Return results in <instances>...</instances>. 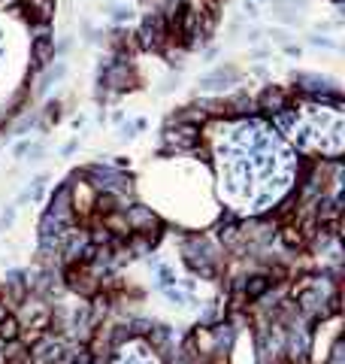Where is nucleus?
<instances>
[{"label":"nucleus","instance_id":"1","mask_svg":"<svg viewBox=\"0 0 345 364\" xmlns=\"http://www.w3.org/2000/svg\"><path fill=\"white\" fill-rule=\"evenodd\" d=\"M127 219V228L130 234H146V231H151V225H161L158 212L151 207H143V204H134V207H125L121 210Z\"/></svg>","mask_w":345,"mask_h":364},{"label":"nucleus","instance_id":"2","mask_svg":"<svg viewBox=\"0 0 345 364\" xmlns=\"http://www.w3.org/2000/svg\"><path fill=\"white\" fill-rule=\"evenodd\" d=\"M52 61H55V37L39 30L34 37V43H30V64H34V70L39 73V70H46Z\"/></svg>","mask_w":345,"mask_h":364},{"label":"nucleus","instance_id":"3","mask_svg":"<svg viewBox=\"0 0 345 364\" xmlns=\"http://www.w3.org/2000/svg\"><path fill=\"white\" fill-rule=\"evenodd\" d=\"M15 13H25L30 25H49L55 18V0H25Z\"/></svg>","mask_w":345,"mask_h":364},{"label":"nucleus","instance_id":"4","mask_svg":"<svg viewBox=\"0 0 345 364\" xmlns=\"http://www.w3.org/2000/svg\"><path fill=\"white\" fill-rule=\"evenodd\" d=\"M239 79V70L233 67V64H221V67H215L209 76H203L200 79V91H218V88H225L227 83H237Z\"/></svg>","mask_w":345,"mask_h":364},{"label":"nucleus","instance_id":"5","mask_svg":"<svg viewBox=\"0 0 345 364\" xmlns=\"http://www.w3.org/2000/svg\"><path fill=\"white\" fill-rule=\"evenodd\" d=\"M258 107L276 116L279 109H285V107H288V95H285V91H282L279 85H267V88L261 91V97H258Z\"/></svg>","mask_w":345,"mask_h":364},{"label":"nucleus","instance_id":"6","mask_svg":"<svg viewBox=\"0 0 345 364\" xmlns=\"http://www.w3.org/2000/svg\"><path fill=\"white\" fill-rule=\"evenodd\" d=\"M270 286H272V279L267 273H255V277H249L246 286H242V301H261L270 291Z\"/></svg>","mask_w":345,"mask_h":364},{"label":"nucleus","instance_id":"7","mask_svg":"<svg viewBox=\"0 0 345 364\" xmlns=\"http://www.w3.org/2000/svg\"><path fill=\"white\" fill-rule=\"evenodd\" d=\"M0 340H4V343L22 340V322H18L15 313H6V316L0 319Z\"/></svg>","mask_w":345,"mask_h":364},{"label":"nucleus","instance_id":"8","mask_svg":"<svg viewBox=\"0 0 345 364\" xmlns=\"http://www.w3.org/2000/svg\"><path fill=\"white\" fill-rule=\"evenodd\" d=\"M94 207H97L100 216H109V212L125 210V207H121V198L115 195V191H100V195L94 198Z\"/></svg>","mask_w":345,"mask_h":364},{"label":"nucleus","instance_id":"9","mask_svg":"<svg viewBox=\"0 0 345 364\" xmlns=\"http://www.w3.org/2000/svg\"><path fill=\"white\" fill-rule=\"evenodd\" d=\"M67 364H94V352L82 343V346H76L73 352H67Z\"/></svg>","mask_w":345,"mask_h":364},{"label":"nucleus","instance_id":"10","mask_svg":"<svg viewBox=\"0 0 345 364\" xmlns=\"http://www.w3.org/2000/svg\"><path fill=\"white\" fill-rule=\"evenodd\" d=\"M64 73H67V64H55L52 70H46L43 79H39V91H46L49 85H55L58 79H64Z\"/></svg>","mask_w":345,"mask_h":364},{"label":"nucleus","instance_id":"11","mask_svg":"<svg viewBox=\"0 0 345 364\" xmlns=\"http://www.w3.org/2000/svg\"><path fill=\"white\" fill-rule=\"evenodd\" d=\"M282 240H285L288 249H300L303 246V231L294 228V225H285V228H282Z\"/></svg>","mask_w":345,"mask_h":364},{"label":"nucleus","instance_id":"12","mask_svg":"<svg viewBox=\"0 0 345 364\" xmlns=\"http://www.w3.org/2000/svg\"><path fill=\"white\" fill-rule=\"evenodd\" d=\"M151 328H155V325H151V322H146V319H134V322H130V325H127L130 337H134V334H137V337H143V334H149Z\"/></svg>","mask_w":345,"mask_h":364},{"label":"nucleus","instance_id":"13","mask_svg":"<svg viewBox=\"0 0 345 364\" xmlns=\"http://www.w3.org/2000/svg\"><path fill=\"white\" fill-rule=\"evenodd\" d=\"M139 128H143V121H127V125H121L118 140H134V137H137L134 131H139Z\"/></svg>","mask_w":345,"mask_h":364},{"label":"nucleus","instance_id":"14","mask_svg":"<svg viewBox=\"0 0 345 364\" xmlns=\"http://www.w3.org/2000/svg\"><path fill=\"white\" fill-rule=\"evenodd\" d=\"M15 222V207H4L0 210V228H9Z\"/></svg>","mask_w":345,"mask_h":364},{"label":"nucleus","instance_id":"15","mask_svg":"<svg viewBox=\"0 0 345 364\" xmlns=\"http://www.w3.org/2000/svg\"><path fill=\"white\" fill-rule=\"evenodd\" d=\"M113 18H115L118 25H121V22H130V18H134V9H130V6H115Z\"/></svg>","mask_w":345,"mask_h":364},{"label":"nucleus","instance_id":"16","mask_svg":"<svg viewBox=\"0 0 345 364\" xmlns=\"http://www.w3.org/2000/svg\"><path fill=\"white\" fill-rule=\"evenodd\" d=\"M164 295H167L172 303H176V307H185V301H188V295H185V291H172V289H164Z\"/></svg>","mask_w":345,"mask_h":364},{"label":"nucleus","instance_id":"17","mask_svg":"<svg viewBox=\"0 0 345 364\" xmlns=\"http://www.w3.org/2000/svg\"><path fill=\"white\" fill-rule=\"evenodd\" d=\"M239 6H242V13H246L249 18H258V16H261V9H258V4H255V0H242Z\"/></svg>","mask_w":345,"mask_h":364},{"label":"nucleus","instance_id":"18","mask_svg":"<svg viewBox=\"0 0 345 364\" xmlns=\"http://www.w3.org/2000/svg\"><path fill=\"white\" fill-rule=\"evenodd\" d=\"M172 282H176L172 270L170 267H161V289H172Z\"/></svg>","mask_w":345,"mask_h":364},{"label":"nucleus","instance_id":"19","mask_svg":"<svg viewBox=\"0 0 345 364\" xmlns=\"http://www.w3.org/2000/svg\"><path fill=\"white\" fill-rule=\"evenodd\" d=\"M172 88H179V73H176V76H170V79H164V85L158 88V95H170Z\"/></svg>","mask_w":345,"mask_h":364},{"label":"nucleus","instance_id":"20","mask_svg":"<svg viewBox=\"0 0 345 364\" xmlns=\"http://www.w3.org/2000/svg\"><path fill=\"white\" fill-rule=\"evenodd\" d=\"M270 37H272V43H288V37H291V34H288L285 28H272V30H270Z\"/></svg>","mask_w":345,"mask_h":364},{"label":"nucleus","instance_id":"21","mask_svg":"<svg viewBox=\"0 0 345 364\" xmlns=\"http://www.w3.org/2000/svg\"><path fill=\"white\" fill-rule=\"evenodd\" d=\"M309 43L318 46V49H337V43H333V40H327V37H309Z\"/></svg>","mask_w":345,"mask_h":364},{"label":"nucleus","instance_id":"22","mask_svg":"<svg viewBox=\"0 0 345 364\" xmlns=\"http://www.w3.org/2000/svg\"><path fill=\"white\" fill-rule=\"evenodd\" d=\"M58 109H61V104H58V100H49V104H46V116L58 121V116H61V113H58Z\"/></svg>","mask_w":345,"mask_h":364},{"label":"nucleus","instance_id":"23","mask_svg":"<svg viewBox=\"0 0 345 364\" xmlns=\"http://www.w3.org/2000/svg\"><path fill=\"white\" fill-rule=\"evenodd\" d=\"M27 149H30V140H22V143H15L13 155H15V158H25V155H27Z\"/></svg>","mask_w":345,"mask_h":364},{"label":"nucleus","instance_id":"24","mask_svg":"<svg viewBox=\"0 0 345 364\" xmlns=\"http://www.w3.org/2000/svg\"><path fill=\"white\" fill-rule=\"evenodd\" d=\"M34 121H37L34 116H25V119H22V121H18V125H15V134H22V131H27L30 125H34Z\"/></svg>","mask_w":345,"mask_h":364},{"label":"nucleus","instance_id":"25","mask_svg":"<svg viewBox=\"0 0 345 364\" xmlns=\"http://www.w3.org/2000/svg\"><path fill=\"white\" fill-rule=\"evenodd\" d=\"M246 40H249V43H261V30H258V28L246 30Z\"/></svg>","mask_w":345,"mask_h":364},{"label":"nucleus","instance_id":"26","mask_svg":"<svg viewBox=\"0 0 345 364\" xmlns=\"http://www.w3.org/2000/svg\"><path fill=\"white\" fill-rule=\"evenodd\" d=\"M76 149H79V140H70V143L64 146V152H61V155H73Z\"/></svg>","mask_w":345,"mask_h":364},{"label":"nucleus","instance_id":"27","mask_svg":"<svg viewBox=\"0 0 345 364\" xmlns=\"http://www.w3.org/2000/svg\"><path fill=\"white\" fill-rule=\"evenodd\" d=\"M170 364H191V358L188 356H176V361H170Z\"/></svg>","mask_w":345,"mask_h":364},{"label":"nucleus","instance_id":"28","mask_svg":"<svg viewBox=\"0 0 345 364\" xmlns=\"http://www.w3.org/2000/svg\"><path fill=\"white\" fill-rule=\"evenodd\" d=\"M0 364H4V340H0Z\"/></svg>","mask_w":345,"mask_h":364}]
</instances>
